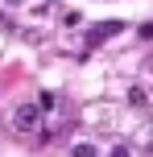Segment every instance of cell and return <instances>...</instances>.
Instances as JSON below:
<instances>
[{
    "mask_svg": "<svg viewBox=\"0 0 153 157\" xmlns=\"http://www.w3.org/2000/svg\"><path fill=\"white\" fill-rule=\"evenodd\" d=\"M116 33H120V21H99V25H91V29H87V50L99 46V41H108V37H116Z\"/></svg>",
    "mask_w": 153,
    "mask_h": 157,
    "instance_id": "1",
    "label": "cell"
},
{
    "mask_svg": "<svg viewBox=\"0 0 153 157\" xmlns=\"http://www.w3.org/2000/svg\"><path fill=\"white\" fill-rule=\"evenodd\" d=\"M37 116H41V112L33 108V103H21V108L13 112V124L21 128V132H33V128H37Z\"/></svg>",
    "mask_w": 153,
    "mask_h": 157,
    "instance_id": "2",
    "label": "cell"
},
{
    "mask_svg": "<svg viewBox=\"0 0 153 157\" xmlns=\"http://www.w3.org/2000/svg\"><path fill=\"white\" fill-rule=\"evenodd\" d=\"M128 99L137 103V108H145V91H141V87H132V91H128Z\"/></svg>",
    "mask_w": 153,
    "mask_h": 157,
    "instance_id": "3",
    "label": "cell"
},
{
    "mask_svg": "<svg viewBox=\"0 0 153 157\" xmlns=\"http://www.w3.org/2000/svg\"><path fill=\"white\" fill-rule=\"evenodd\" d=\"M75 157H95V145H75Z\"/></svg>",
    "mask_w": 153,
    "mask_h": 157,
    "instance_id": "4",
    "label": "cell"
},
{
    "mask_svg": "<svg viewBox=\"0 0 153 157\" xmlns=\"http://www.w3.org/2000/svg\"><path fill=\"white\" fill-rule=\"evenodd\" d=\"M112 157H132V153L124 149V145H116V149H112Z\"/></svg>",
    "mask_w": 153,
    "mask_h": 157,
    "instance_id": "5",
    "label": "cell"
}]
</instances>
